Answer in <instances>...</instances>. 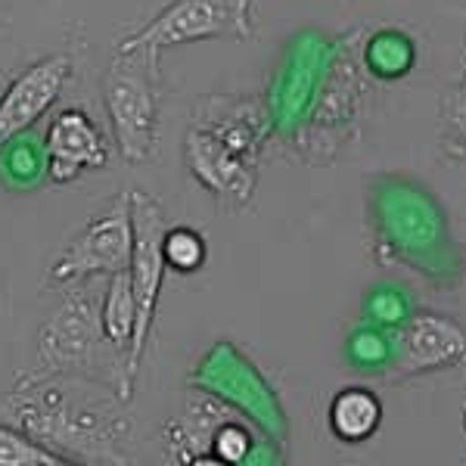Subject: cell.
<instances>
[{"label": "cell", "instance_id": "obj_1", "mask_svg": "<svg viewBox=\"0 0 466 466\" xmlns=\"http://www.w3.org/2000/svg\"><path fill=\"white\" fill-rule=\"evenodd\" d=\"M112 386L78 373H22L0 398V420L56 457L85 466H127L134 423Z\"/></svg>", "mask_w": 466, "mask_h": 466}, {"label": "cell", "instance_id": "obj_2", "mask_svg": "<svg viewBox=\"0 0 466 466\" xmlns=\"http://www.w3.org/2000/svg\"><path fill=\"white\" fill-rule=\"evenodd\" d=\"M265 140V112L255 100H215L212 116L187 131V168L212 197L246 206L255 190V162Z\"/></svg>", "mask_w": 466, "mask_h": 466}, {"label": "cell", "instance_id": "obj_3", "mask_svg": "<svg viewBox=\"0 0 466 466\" xmlns=\"http://www.w3.org/2000/svg\"><path fill=\"white\" fill-rule=\"evenodd\" d=\"M37 370L78 373L106 382L122 401L134 398L127 382V358L103 336L100 296L87 289H69L63 305L44 320L37 333Z\"/></svg>", "mask_w": 466, "mask_h": 466}, {"label": "cell", "instance_id": "obj_4", "mask_svg": "<svg viewBox=\"0 0 466 466\" xmlns=\"http://www.w3.org/2000/svg\"><path fill=\"white\" fill-rule=\"evenodd\" d=\"M162 69L159 50L118 41L106 75H103V106H106L112 140L125 162L140 165L153 156L159 137Z\"/></svg>", "mask_w": 466, "mask_h": 466}, {"label": "cell", "instance_id": "obj_5", "mask_svg": "<svg viewBox=\"0 0 466 466\" xmlns=\"http://www.w3.org/2000/svg\"><path fill=\"white\" fill-rule=\"evenodd\" d=\"M131 199V224H134V249H131V265H127V277H131L134 302H137V327H134V342L127 351V382H137L140 360H144L149 329L156 320V305H159L162 292V277H165V255H162V239H165V215L156 197H149L144 190H127Z\"/></svg>", "mask_w": 466, "mask_h": 466}, {"label": "cell", "instance_id": "obj_6", "mask_svg": "<svg viewBox=\"0 0 466 466\" xmlns=\"http://www.w3.org/2000/svg\"><path fill=\"white\" fill-rule=\"evenodd\" d=\"M255 35L252 0H171L168 6L147 22L140 32L125 41L137 47L162 50L197 41H249Z\"/></svg>", "mask_w": 466, "mask_h": 466}, {"label": "cell", "instance_id": "obj_7", "mask_svg": "<svg viewBox=\"0 0 466 466\" xmlns=\"http://www.w3.org/2000/svg\"><path fill=\"white\" fill-rule=\"evenodd\" d=\"M131 199H127V193H122L66 243V249L50 265V280L69 287V283L94 280V277L122 274L131 265Z\"/></svg>", "mask_w": 466, "mask_h": 466}, {"label": "cell", "instance_id": "obj_8", "mask_svg": "<svg viewBox=\"0 0 466 466\" xmlns=\"http://www.w3.org/2000/svg\"><path fill=\"white\" fill-rule=\"evenodd\" d=\"M72 75L69 54H50L28 63L0 94V149L32 127L37 118L47 116L59 100L66 81Z\"/></svg>", "mask_w": 466, "mask_h": 466}, {"label": "cell", "instance_id": "obj_9", "mask_svg": "<svg viewBox=\"0 0 466 466\" xmlns=\"http://www.w3.org/2000/svg\"><path fill=\"white\" fill-rule=\"evenodd\" d=\"M109 162V144L85 109L69 106L56 112L44 134V168L54 184H75L81 171L103 168Z\"/></svg>", "mask_w": 466, "mask_h": 466}, {"label": "cell", "instance_id": "obj_10", "mask_svg": "<svg viewBox=\"0 0 466 466\" xmlns=\"http://www.w3.org/2000/svg\"><path fill=\"white\" fill-rule=\"evenodd\" d=\"M466 355V333L454 320L441 314L423 311L417 314L401 336V367L404 373L439 370V367L457 364Z\"/></svg>", "mask_w": 466, "mask_h": 466}, {"label": "cell", "instance_id": "obj_11", "mask_svg": "<svg viewBox=\"0 0 466 466\" xmlns=\"http://www.w3.org/2000/svg\"><path fill=\"white\" fill-rule=\"evenodd\" d=\"M382 423V401L377 392L364 386L339 389L329 401V430L339 441L358 445L367 441Z\"/></svg>", "mask_w": 466, "mask_h": 466}, {"label": "cell", "instance_id": "obj_12", "mask_svg": "<svg viewBox=\"0 0 466 466\" xmlns=\"http://www.w3.org/2000/svg\"><path fill=\"white\" fill-rule=\"evenodd\" d=\"M100 323H103V336H106L118 351H125V358H127L131 342H134V327H137V302H134L127 270L106 277V289H103V296H100Z\"/></svg>", "mask_w": 466, "mask_h": 466}, {"label": "cell", "instance_id": "obj_13", "mask_svg": "<svg viewBox=\"0 0 466 466\" xmlns=\"http://www.w3.org/2000/svg\"><path fill=\"white\" fill-rule=\"evenodd\" d=\"M162 255H165V265L177 274H193L206 265V239H202L199 230L193 228H168L165 230L162 239Z\"/></svg>", "mask_w": 466, "mask_h": 466}, {"label": "cell", "instance_id": "obj_14", "mask_svg": "<svg viewBox=\"0 0 466 466\" xmlns=\"http://www.w3.org/2000/svg\"><path fill=\"white\" fill-rule=\"evenodd\" d=\"M54 461H59L54 451L41 448L25 432H19L16 426L0 420V466H41Z\"/></svg>", "mask_w": 466, "mask_h": 466}, {"label": "cell", "instance_id": "obj_15", "mask_svg": "<svg viewBox=\"0 0 466 466\" xmlns=\"http://www.w3.org/2000/svg\"><path fill=\"white\" fill-rule=\"evenodd\" d=\"M252 451V435L239 423H221L212 432V454L221 457L228 466H239Z\"/></svg>", "mask_w": 466, "mask_h": 466}, {"label": "cell", "instance_id": "obj_16", "mask_svg": "<svg viewBox=\"0 0 466 466\" xmlns=\"http://www.w3.org/2000/svg\"><path fill=\"white\" fill-rule=\"evenodd\" d=\"M187 466H228L221 461V457H215V454H197V457H190L187 461Z\"/></svg>", "mask_w": 466, "mask_h": 466}, {"label": "cell", "instance_id": "obj_17", "mask_svg": "<svg viewBox=\"0 0 466 466\" xmlns=\"http://www.w3.org/2000/svg\"><path fill=\"white\" fill-rule=\"evenodd\" d=\"M457 125L463 127V134H466V90L461 94V109H457Z\"/></svg>", "mask_w": 466, "mask_h": 466}, {"label": "cell", "instance_id": "obj_18", "mask_svg": "<svg viewBox=\"0 0 466 466\" xmlns=\"http://www.w3.org/2000/svg\"><path fill=\"white\" fill-rule=\"evenodd\" d=\"M41 466H85V463H75V461H66V457H59L54 463H41Z\"/></svg>", "mask_w": 466, "mask_h": 466}, {"label": "cell", "instance_id": "obj_19", "mask_svg": "<svg viewBox=\"0 0 466 466\" xmlns=\"http://www.w3.org/2000/svg\"><path fill=\"white\" fill-rule=\"evenodd\" d=\"M463 426H466V417H463Z\"/></svg>", "mask_w": 466, "mask_h": 466}]
</instances>
